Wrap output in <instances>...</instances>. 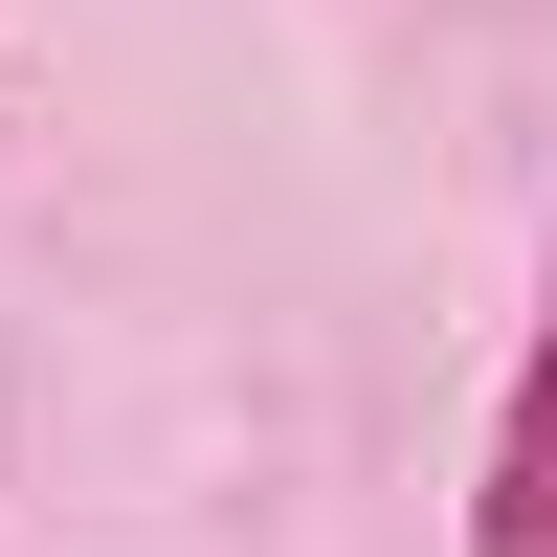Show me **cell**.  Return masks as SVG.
<instances>
[{
	"mask_svg": "<svg viewBox=\"0 0 557 557\" xmlns=\"http://www.w3.org/2000/svg\"><path fill=\"white\" fill-rule=\"evenodd\" d=\"M469 535H491V557H557V268H535V357H513V401H491V491H469Z\"/></svg>",
	"mask_w": 557,
	"mask_h": 557,
	"instance_id": "6da1fadb",
	"label": "cell"
}]
</instances>
